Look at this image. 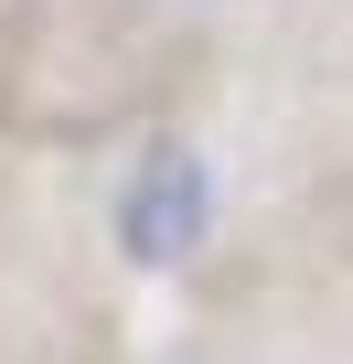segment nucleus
Segmentation results:
<instances>
[{"mask_svg": "<svg viewBox=\"0 0 353 364\" xmlns=\"http://www.w3.org/2000/svg\"><path fill=\"white\" fill-rule=\"evenodd\" d=\"M204 225H214V182H204V161L161 139V150L139 161V182H129V204H118L129 257H139V268H171V257L204 247Z\"/></svg>", "mask_w": 353, "mask_h": 364, "instance_id": "nucleus-1", "label": "nucleus"}]
</instances>
